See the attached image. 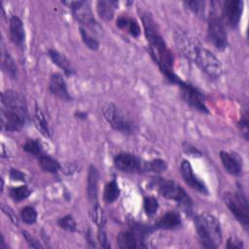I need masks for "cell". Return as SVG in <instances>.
Masks as SVG:
<instances>
[{
    "label": "cell",
    "instance_id": "6da1fadb",
    "mask_svg": "<svg viewBox=\"0 0 249 249\" xmlns=\"http://www.w3.org/2000/svg\"><path fill=\"white\" fill-rule=\"evenodd\" d=\"M2 125L7 131L20 130L28 119L25 97L18 91L6 89L1 93Z\"/></svg>",
    "mask_w": 249,
    "mask_h": 249
},
{
    "label": "cell",
    "instance_id": "7a4b0ae2",
    "mask_svg": "<svg viewBox=\"0 0 249 249\" xmlns=\"http://www.w3.org/2000/svg\"><path fill=\"white\" fill-rule=\"evenodd\" d=\"M195 226L199 241L204 248H217L222 242V230L217 217L203 212L195 217Z\"/></svg>",
    "mask_w": 249,
    "mask_h": 249
},
{
    "label": "cell",
    "instance_id": "3957f363",
    "mask_svg": "<svg viewBox=\"0 0 249 249\" xmlns=\"http://www.w3.org/2000/svg\"><path fill=\"white\" fill-rule=\"evenodd\" d=\"M191 60L211 79H218L223 73V66L220 59L212 52L200 45L196 49Z\"/></svg>",
    "mask_w": 249,
    "mask_h": 249
},
{
    "label": "cell",
    "instance_id": "277c9868",
    "mask_svg": "<svg viewBox=\"0 0 249 249\" xmlns=\"http://www.w3.org/2000/svg\"><path fill=\"white\" fill-rule=\"evenodd\" d=\"M224 200L231 213L247 230L249 225V207L247 197L241 188H238L235 193H226Z\"/></svg>",
    "mask_w": 249,
    "mask_h": 249
},
{
    "label": "cell",
    "instance_id": "5b68a950",
    "mask_svg": "<svg viewBox=\"0 0 249 249\" xmlns=\"http://www.w3.org/2000/svg\"><path fill=\"white\" fill-rule=\"evenodd\" d=\"M104 119L110 126L122 133H132L135 130L133 122L114 103H108L102 108Z\"/></svg>",
    "mask_w": 249,
    "mask_h": 249
},
{
    "label": "cell",
    "instance_id": "8992f818",
    "mask_svg": "<svg viewBox=\"0 0 249 249\" xmlns=\"http://www.w3.org/2000/svg\"><path fill=\"white\" fill-rule=\"evenodd\" d=\"M158 181V191L160 195L167 199L174 200L183 206L186 210L191 211L193 201L186 191L177 183L170 180H164L160 178Z\"/></svg>",
    "mask_w": 249,
    "mask_h": 249
},
{
    "label": "cell",
    "instance_id": "52a82bcc",
    "mask_svg": "<svg viewBox=\"0 0 249 249\" xmlns=\"http://www.w3.org/2000/svg\"><path fill=\"white\" fill-rule=\"evenodd\" d=\"M150 228L142 225H132L128 229L122 231L117 235L118 246L123 249H132L138 247H145L144 240Z\"/></svg>",
    "mask_w": 249,
    "mask_h": 249
},
{
    "label": "cell",
    "instance_id": "ba28073f",
    "mask_svg": "<svg viewBox=\"0 0 249 249\" xmlns=\"http://www.w3.org/2000/svg\"><path fill=\"white\" fill-rule=\"evenodd\" d=\"M63 3L68 5V7L72 10L73 17L81 24L89 28L92 32H94V34H97V35L102 34V27L95 20L89 2L70 1V2H63Z\"/></svg>",
    "mask_w": 249,
    "mask_h": 249
},
{
    "label": "cell",
    "instance_id": "9c48e42d",
    "mask_svg": "<svg viewBox=\"0 0 249 249\" xmlns=\"http://www.w3.org/2000/svg\"><path fill=\"white\" fill-rule=\"evenodd\" d=\"M207 35L211 43L220 51L225 50L228 47V34L226 26L221 17L216 14H211L208 19Z\"/></svg>",
    "mask_w": 249,
    "mask_h": 249
},
{
    "label": "cell",
    "instance_id": "30bf717a",
    "mask_svg": "<svg viewBox=\"0 0 249 249\" xmlns=\"http://www.w3.org/2000/svg\"><path fill=\"white\" fill-rule=\"evenodd\" d=\"M178 86L181 89L182 98L190 107L200 113H209V110L204 102V95L198 89L183 80Z\"/></svg>",
    "mask_w": 249,
    "mask_h": 249
},
{
    "label": "cell",
    "instance_id": "8fae6325",
    "mask_svg": "<svg viewBox=\"0 0 249 249\" xmlns=\"http://www.w3.org/2000/svg\"><path fill=\"white\" fill-rule=\"evenodd\" d=\"M244 2L240 0H226L222 6V20L231 28H236L243 12Z\"/></svg>",
    "mask_w": 249,
    "mask_h": 249
},
{
    "label": "cell",
    "instance_id": "7c38bea8",
    "mask_svg": "<svg viewBox=\"0 0 249 249\" xmlns=\"http://www.w3.org/2000/svg\"><path fill=\"white\" fill-rule=\"evenodd\" d=\"M114 165L125 173H137L144 170V163L135 155L130 153H119L114 157Z\"/></svg>",
    "mask_w": 249,
    "mask_h": 249
},
{
    "label": "cell",
    "instance_id": "4fadbf2b",
    "mask_svg": "<svg viewBox=\"0 0 249 249\" xmlns=\"http://www.w3.org/2000/svg\"><path fill=\"white\" fill-rule=\"evenodd\" d=\"M180 170H181V175L185 181V183L191 187L192 189L197 191L198 193L202 195H208V189L204 182L200 180L193 170V167L190 163L189 160H183L180 164Z\"/></svg>",
    "mask_w": 249,
    "mask_h": 249
},
{
    "label": "cell",
    "instance_id": "5bb4252c",
    "mask_svg": "<svg viewBox=\"0 0 249 249\" xmlns=\"http://www.w3.org/2000/svg\"><path fill=\"white\" fill-rule=\"evenodd\" d=\"M49 90L59 99L71 101L72 97L67 89L66 82L60 73H54L51 76L49 82Z\"/></svg>",
    "mask_w": 249,
    "mask_h": 249
},
{
    "label": "cell",
    "instance_id": "9a60e30c",
    "mask_svg": "<svg viewBox=\"0 0 249 249\" xmlns=\"http://www.w3.org/2000/svg\"><path fill=\"white\" fill-rule=\"evenodd\" d=\"M9 33L11 41L19 48H23L25 41V31L23 23L18 17H11L9 21Z\"/></svg>",
    "mask_w": 249,
    "mask_h": 249
},
{
    "label": "cell",
    "instance_id": "2e32d148",
    "mask_svg": "<svg viewBox=\"0 0 249 249\" xmlns=\"http://www.w3.org/2000/svg\"><path fill=\"white\" fill-rule=\"evenodd\" d=\"M220 159L222 160L223 166L226 171L233 176H237L241 172L242 163L240 162L239 158L232 153L221 151L220 152Z\"/></svg>",
    "mask_w": 249,
    "mask_h": 249
},
{
    "label": "cell",
    "instance_id": "e0dca14e",
    "mask_svg": "<svg viewBox=\"0 0 249 249\" xmlns=\"http://www.w3.org/2000/svg\"><path fill=\"white\" fill-rule=\"evenodd\" d=\"M98 170L95 166L90 165L88 172L87 180V195L88 198L92 205L97 204V194H98Z\"/></svg>",
    "mask_w": 249,
    "mask_h": 249
},
{
    "label": "cell",
    "instance_id": "ac0fdd59",
    "mask_svg": "<svg viewBox=\"0 0 249 249\" xmlns=\"http://www.w3.org/2000/svg\"><path fill=\"white\" fill-rule=\"evenodd\" d=\"M181 225L180 215L176 212H166L160 216L154 224L153 229L156 230H173Z\"/></svg>",
    "mask_w": 249,
    "mask_h": 249
},
{
    "label": "cell",
    "instance_id": "d6986e66",
    "mask_svg": "<svg viewBox=\"0 0 249 249\" xmlns=\"http://www.w3.org/2000/svg\"><path fill=\"white\" fill-rule=\"evenodd\" d=\"M48 55L50 56L51 60L56 66H58L66 76H72L75 74L76 71H75L74 67L72 66L71 62L65 55H63L62 53H60L59 52H57L56 50H53V49H50L48 51Z\"/></svg>",
    "mask_w": 249,
    "mask_h": 249
},
{
    "label": "cell",
    "instance_id": "ffe728a7",
    "mask_svg": "<svg viewBox=\"0 0 249 249\" xmlns=\"http://www.w3.org/2000/svg\"><path fill=\"white\" fill-rule=\"evenodd\" d=\"M116 24L119 28L123 30H126L133 37H138L140 34V26L138 22L132 18H129L126 16H121L117 18Z\"/></svg>",
    "mask_w": 249,
    "mask_h": 249
},
{
    "label": "cell",
    "instance_id": "44dd1931",
    "mask_svg": "<svg viewBox=\"0 0 249 249\" xmlns=\"http://www.w3.org/2000/svg\"><path fill=\"white\" fill-rule=\"evenodd\" d=\"M117 4L118 3L115 1H97L96 10L99 17L104 20H111L114 18V9Z\"/></svg>",
    "mask_w": 249,
    "mask_h": 249
},
{
    "label": "cell",
    "instance_id": "7402d4cb",
    "mask_svg": "<svg viewBox=\"0 0 249 249\" xmlns=\"http://www.w3.org/2000/svg\"><path fill=\"white\" fill-rule=\"evenodd\" d=\"M37 159H38V162H39L40 167L46 172L56 173L61 169L60 163L49 155L43 154L42 156H40Z\"/></svg>",
    "mask_w": 249,
    "mask_h": 249
},
{
    "label": "cell",
    "instance_id": "603a6c76",
    "mask_svg": "<svg viewBox=\"0 0 249 249\" xmlns=\"http://www.w3.org/2000/svg\"><path fill=\"white\" fill-rule=\"evenodd\" d=\"M121 190L118 186V183L116 182V180H111L104 187L103 198L107 203H112L119 198Z\"/></svg>",
    "mask_w": 249,
    "mask_h": 249
},
{
    "label": "cell",
    "instance_id": "cb8c5ba5",
    "mask_svg": "<svg viewBox=\"0 0 249 249\" xmlns=\"http://www.w3.org/2000/svg\"><path fill=\"white\" fill-rule=\"evenodd\" d=\"M2 67L3 70L7 73V75L13 79L16 80L18 78V66L12 57V55L5 51L3 53V59H2Z\"/></svg>",
    "mask_w": 249,
    "mask_h": 249
},
{
    "label": "cell",
    "instance_id": "d4e9b609",
    "mask_svg": "<svg viewBox=\"0 0 249 249\" xmlns=\"http://www.w3.org/2000/svg\"><path fill=\"white\" fill-rule=\"evenodd\" d=\"M34 122H35L37 128L40 130V132L43 135H45L47 137H49L51 135V131H50V127H49L47 119H46L44 113L41 111V109L38 108L37 106H36V110H35Z\"/></svg>",
    "mask_w": 249,
    "mask_h": 249
},
{
    "label": "cell",
    "instance_id": "484cf974",
    "mask_svg": "<svg viewBox=\"0 0 249 249\" xmlns=\"http://www.w3.org/2000/svg\"><path fill=\"white\" fill-rule=\"evenodd\" d=\"M22 150L36 158H39L40 156H42L44 153L43 151V147L41 145V143L38 140L35 139H29L27 140L23 146H22Z\"/></svg>",
    "mask_w": 249,
    "mask_h": 249
},
{
    "label": "cell",
    "instance_id": "4316f807",
    "mask_svg": "<svg viewBox=\"0 0 249 249\" xmlns=\"http://www.w3.org/2000/svg\"><path fill=\"white\" fill-rule=\"evenodd\" d=\"M30 194H31V191L25 185L18 186V187H13L9 190V196L15 201L24 200L30 196Z\"/></svg>",
    "mask_w": 249,
    "mask_h": 249
},
{
    "label": "cell",
    "instance_id": "83f0119b",
    "mask_svg": "<svg viewBox=\"0 0 249 249\" xmlns=\"http://www.w3.org/2000/svg\"><path fill=\"white\" fill-rule=\"evenodd\" d=\"M80 34L82 37V40L84 42V44L91 51H96L99 49V42L98 40L93 37L90 33H89V31L84 28V27H80Z\"/></svg>",
    "mask_w": 249,
    "mask_h": 249
},
{
    "label": "cell",
    "instance_id": "f1b7e54d",
    "mask_svg": "<svg viewBox=\"0 0 249 249\" xmlns=\"http://www.w3.org/2000/svg\"><path fill=\"white\" fill-rule=\"evenodd\" d=\"M143 208L147 216L153 217L159 209L158 199L154 196H145L143 200Z\"/></svg>",
    "mask_w": 249,
    "mask_h": 249
},
{
    "label": "cell",
    "instance_id": "f546056e",
    "mask_svg": "<svg viewBox=\"0 0 249 249\" xmlns=\"http://www.w3.org/2000/svg\"><path fill=\"white\" fill-rule=\"evenodd\" d=\"M167 168V163L165 160L160 159L153 160L147 163H144V170L152 172H164Z\"/></svg>",
    "mask_w": 249,
    "mask_h": 249
},
{
    "label": "cell",
    "instance_id": "4dcf8cb0",
    "mask_svg": "<svg viewBox=\"0 0 249 249\" xmlns=\"http://www.w3.org/2000/svg\"><path fill=\"white\" fill-rule=\"evenodd\" d=\"M20 218L25 224L32 225L37 221V211L32 206H24L20 210Z\"/></svg>",
    "mask_w": 249,
    "mask_h": 249
},
{
    "label": "cell",
    "instance_id": "1f68e13d",
    "mask_svg": "<svg viewBox=\"0 0 249 249\" xmlns=\"http://www.w3.org/2000/svg\"><path fill=\"white\" fill-rule=\"evenodd\" d=\"M184 5L188 7L189 10H191L193 13L203 16L204 10H205V2L201 0H193V1H186L184 2Z\"/></svg>",
    "mask_w": 249,
    "mask_h": 249
},
{
    "label": "cell",
    "instance_id": "d6a6232c",
    "mask_svg": "<svg viewBox=\"0 0 249 249\" xmlns=\"http://www.w3.org/2000/svg\"><path fill=\"white\" fill-rule=\"evenodd\" d=\"M57 225L60 228L64 229L66 231H75L77 229L75 220L71 215H66V216H63L62 218H60L57 221Z\"/></svg>",
    "mask_w": 249,
    "mask_h": 249
},
{
    "label": "cell",
    "instance_id": "836d02e7",
    "mask_svg": "<svg viewBox=\"0 0 249 249\" xmlns=\"http://www.w3.org/2000/svg\"><path fill=\"white\" fill-rule=\"evenodd\" d=\"M105 224L98 226V231H97V239L99 242V245L102 248H110V244L108 241V236L105 231Z\"/></svg>",
    "mask_w": 249,
    "mask_h": 249
},
{
    "label": "cell",
    "instance_id": "e575fe53",
    "mask_svg": "<svg viewBox=\"0 0 249 249\" xmlns=\"http://www.w3.org/2000/svg\"><path fill=\"white\" fill-rule=\"evenodd\" d=\"M22 235L24 236L26 242L28 243V245H29L30 247H32V248H42V247H43V246L41 245V243H40L33 235H31V233H29L28 231H22Z\"/></svg>",
    "mask_w": 249,
    "mask_h": 249
},
{
    "label": "cell",
    "instance_id": "d590c367",
    "mask_svg": "<svg viewBox=\"0 0 249 249\" xmlns=\"http://www.w3.org/2000/svg\"><path fill=\"white\" fill-rule=\"evenodd\" d=\"M226 247L228 249H241L244 247V244H243L242 240H240L239 238H237L235 236H231L228 239Z\"/></svg>",
    "mask_w": 249,
    "mask_h": 249
},
{
    "label": "cell",
    "instance_id": "8d00e7d4",
    "mask_svg": "<svg viewBox=\"0 0 249 249\" xmlns=\"http://www.w3.org/2000/svg\"><path fill=\"white\" fill-rule=\"evenodd\" d=\"M80 168H81V166H79L76 162H67L63 166H61L63 173L66 175H71V174L77 172Z\"/></svg>",
    "mask_w": 249,
    "mask_h": 249
},
{
    "label": "cell",
    "instance_id": "74e56055",
    "mask_svg": "<svg viewBox=\"0 0 249 249\" xmlns=\"http://www.w3.org/2000/svg\"><path fill=\"white\" fill-rule=\"evenodd\" d=\"M9 175H10V178L13 180V181H22V182H25L27 177L26 175L21 172L20 170H18V169H15V168H12L9 172Z\"/></svg>",
    "mask_w": 249,
    "mask_h": 249
},
{
    "label": "cell",
    "instance_id": "f35d334b",
    "mask_svg": "<svg viewBox=\"0 0 249 249\" xmlns=\"http://www.w3.org/2000/svg\"><path fill=\"white\" fill-rule=\"evenodd\" d=\"M238 124H239L240 129H241V130L243 131V133H244L245 139H247V135H248V114H247V112H245V113L242 115V117H241V119H240Z\"/></svg>",
    "mask_w": 249,
    "mask_h": 249
},
{
    "label": "cell",
    "instance_id": "ab89813d",
    "mask_svg": "<svg viewBox=\"0 0 249 249\" xmlns=\"http://www.w3.org/2000/svg\"><path fill=\"white\" fill-rule=\"evenodd\" d=\"M2 210H3V212L11 219V221L15 224V225H18V218H17V215L16 214H14V212H13V210L8 206V205H2Z\"/></svg>",
    "mask_w": 249,
    "mask_h": 249
},
{
    "label": "cell",
    "instance_id": "60d3db41",
    "mask_svg": "<svg viewBox=\"0 0 249 249\" xmlns=\"http://www.w3.org/2000/svg\"><path fill=\"white\" fill-rule=\"evenodd\" d=\"M184 151H185V153H187L188 155H191V156H197V157H199L201 155V153L196 147H193V146H191L188 143L184 144Z\"/></svg>",
    "mask_w": 249,
    "mask_h": 249
},
{
    "label": "cell",
    "instance_id": "b9f144b4",
    "mask_svg": "<svg viewBox=\"0 0 249 249\" xmlns=\"http://www.w3.org/2000/svg\"><path fill=\"white\" fill-rule=\"evenodd\" d=\"M75 116L78 118V119H81V120H86L87 117H88V114L86 112H82V111H79V112H76L75 113Z\"/></svg>",
    "mask_w": 249,
    "mask_h": 249
},
{
    "label": "cell",
    "instance_id": "7bdbcfd3",
    "mask_svg": "<svg viewBox=\"0 0 249 249\" xmlns=\"http://www.w3.org/2000/svg\"><path fill=\"white\" fill-rule=\"evenodd\" d=\"M0 248H3V249H6V248H7V245L5 244V240H4V237H3V236L1 237V241H0Z\"/></svg>",
    "mask_w": 249,
    "mask_h": 249
}]
</instances>
